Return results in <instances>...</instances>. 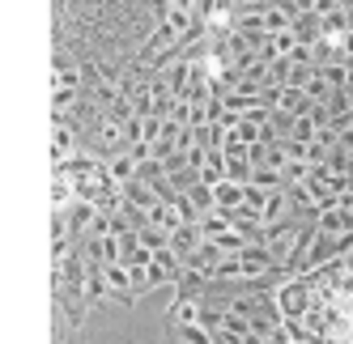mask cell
I'll list each match as a JSON object with an SVG mask.
<instances>
[{
    "instance_id": "6da1fadb",
    "label": "cell",
    "mask_w": 353,
    "mask_h": 344,
    "mask_svg": "<svg viewBox=\"0 0 353 344\" xmlns=\"http://www.w3.org/2000/svg\"><path fill=\"white\" fill-rule=\"evenodd\" d=\"M272 268H276V264L268 259V251L260 247V242H247V247L239 251V285H247V281L272 272Z\"/></svg>"
},
{
    "instance_id": "7a4b0ae2",
    "label": "cell",
    "mask_w": 353,
    "mask_h": 344,
    "mask_svg": "<svg viewBox=\"0 0 353 344\" xmlns=\"http://www.w3.org/2000/svg\"><path fill=\"white\" fill-rule=\"evenodd\" d=\"M94 221H98V208L90 200H72L68 204V230L72 234H94Z\"/></svg>"
},
{
    "instance_id": "3957f363",
    "label": "cell",
    "mask_w": 353,
    "mask_h": 344,
    "mask_svg": "<svg viewBox=\"0 0 353 344\" xmlns=\"http://www.w3.org/2000/svg\"><path fill=\"white\" fill-rule=\"evenodd\" d=\"M200 242H205V238H200V226H179V230H174V234L166 238V247H170L174 255H179V259H188V255L200 247Z\"/></svg>"
},
{
    "instance_id": "277c9868",
    "label": "cell",
    "mask_w": 353,
    "mask_h": 344,
    "mask_svg": "<svg viewBox=\"0 0 353 344\" xmlns=\"http://www.w3.org/2000/svg\"><path fill=\"white\" fill-rule=\"evenodd\" d=\"M103 281H107V293H115V298H132V272L123 264H107Z\"/></svg>"
},
{
    "instance_id": "5b68a950",
    "label": "cell",
    "mask_w": 353,
    "mask_h": 344,
    "mask_svg": "<svg viewBox=\"0 0 353 344\" xmlns=\"http://www.w3.org/2000/svg\"><path fill=\"white\" fill-rule=\"evenodd\" d=\"M103 166H107V175H111V183H115V187H123L128 179H137V162H132V153H128V149H123V153H111Z\"/></svg>"
},
{
    "instance_id": "8992f818",
    "label": "cell",
    "mask_w": 353,
    "mask_h": 344,
    "mask_svg": "<svg viewBox=\"0 0 353 344\" xmlns=\"http://www.w3.org/2000/svg\"><path fill=\"white\" fill-rule=\"evenodd\" d=\"M72 149H77V132L68 124H56V144H52V162L56 166H68L72 162Z\"/></svg>"
},
{
    "instance_id": "52a82bcc",
    "label": "cell",
    "mask_w": 353,
    "mask_h": 344,
    "mask_svg": "<svg viewBox=\"0 0 353 344\" xmlns=\"http://www.w3.org/2000/svg\"><path fill=\"white\" fill-rule=\"evenodd\" d=\"M239 204H243V187H239V183H230V179H221V183L213 187V208L234 213Z\"/></svg>"
},
{
    "instance_id": "ba28073f",
    "label": "cell",
    "mask_w": 353,
    "mask_h": 344,
    "mask_svg": "<svg viewBox=\"0 0 353 344\" xmlns=\"http://www.w3.org/2000/svg\"><path fill=\"white\" fill-rule=\"evenodd\" d=\"M234 226H230V213H221V208H213V213H205V221H200V238L205 242H213V238H221V234H230Z\"/></svg>"
},
{
    "instance_id": "9c48e42d",
    "label": "cell",
    "mask_w": 353,
    "mask_h": 344,
    "mask_svg": "<svg viewBox=\"0 0 353 344\" xmlns=\"http://www.w3.org/2000/svg\"><path fill=\"white\" fill-rule=\"evenodd\" d=\"M294 26V21H290V13H285V5H268L264 9V34L272 39V34H285Z\"/></svg>"
},
{
    "instance_id": "30bf717a",
    "label": "cell",
    "mask_w": 353,
    "mask_h": 344,
    "mask_svg": "<svg viewBox=\"0 0 353 344\" xmlns=\"http://www.w3.org/2000/svg\"><path fill=\"white\" fill-rule=\"evenodd\" d=\"M170 314H174V327H196L200 323V302L196 298H179Z\"/></svg>"
},
{
    "instance_id": "8fae6325",
    "label": "cell",
    "mask_w": 353,
    "mask_h": 344,
    "mask_svg": "<svg viewBox=\"0 0 353 344\" xmlns=\"http://www.w3.org/2000/svg\"><path fill=\"white\" fill-rule=\"evenodd\" d=\"M225 179V158L221 153H205V166H200V183L205 187H217Z\"/></svg>"
},
{
    "instance_id": "7c38bea8",
    "label": "cell",
    "mask_w": 353,
    "mask_h": 344,
    "mask_svg": "<svg viewBox=\"0 0 353 344\" xmlns=\"http://www.w3.org/2000/svg\"><path fill=\"white\" fill-rule=\"evenodd\" d=\"M174 281H179V298H196V293L209 285V277H205V272H192V268H183Z\"/></svg>"
},
{
    "instance_id": "4fadbf2b",
    "label": "cell",
    "mask_w": 353,
    "mask_h": 344,
    "mask_svg": "<svg viewBox=\"0 0 353 344\" xmlns=\"http://www.w3.org/2000/svg\"><path fill=\"white\" fill-rule=\"evenodd\" d=\"M183 195H188V200H192V208H196L200 217H205V213H213V187H205V183H196V187H188Z\"/></svg>"
},
{
    "instance_id": "5bb4252c",
    "label": "cell",
    "mask_w": 353,
    "mask_h": 344,
    "mask_svg": "<svg viewBox=\"0 0 353 344\" xmlns=\"http://www.w3.org/2000/svg\"><path fill=\"white\" fill-rule=\"evenodd\" d=\"M154 264L162 268V272H166L170 281H174V277H179V272H183V259H179V255H174L170 247H162V251H154Z\"/></svg>"
},
{
    "instance_id": "9a60e30c",
    "label": "cell",
    "mask_w": 353,
    "mask_h": 344,
    "mask_svg": "<svg viewBox=\"0 0 353 344\" xmlns=\"http://www.w3.org/2000/svg\"><path fill=\"white\" fill-rule=\"evenodd\" d=\"M315 132H319V128L311 124V115H298V119H294V132H290V140H298V144H311V140H315Z\"/></svg>"
},
{
    "instance_id": "2e32d148",
    "label": "cell",
    "mask_w": 353,
    "mask_h": 344,
    "mask_svg": "<svg viewBox=\"0 0 353 344\" xmlns=\"http://www.w3.org/2000/svg\"><path fill=\"white\" fill-rule=\"evenodd\" d=\"M272 191H264V187H256V183H243V204L247 208H256V213H264V200H268Z\"/></svg>"
},
{
    "instance_id": "e0dca14e",
    "label": "cell",
    "mask_w": 353,
    "mask_h": 344,
    "mask_svg": "<svg viewBox=\"0 0 353 344\" xmlns=\"http://www.w3.org/2000/svg\"><path fill=\"white\" fill-rule=\"evenodd\" d=\"M179 340L183 344H213V332H205V327L196 323V327H179Z\"/></svg>"
}]
</instances>
